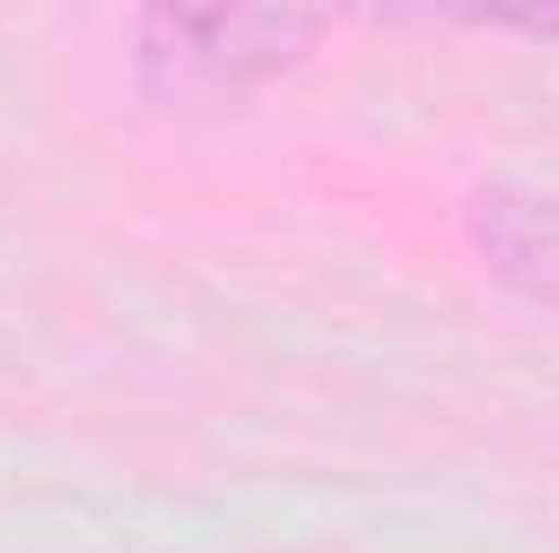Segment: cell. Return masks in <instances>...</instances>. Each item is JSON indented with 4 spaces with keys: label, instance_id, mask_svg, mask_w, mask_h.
<instances>
[{
    "label": "cell",
    "instance_id": "2",
    "mask_svg": "<svg viewBox=\"0 0 559 553\" xmlns=\"http://www.w3.org/2000/svg\"><path fill=\"white\" fill-rule=\"evenodd\" d=\"M475 228H481V248H488L495 274H508L527 299L559 313V215L554 209L527 202V196H481Z\"/></svg>",
    "mask_w": 559,
    "mask_h": 553
},
{
    "label": "cell",
    "instance_id": "1",
    "mask_svg": "<svg viewBox=\"0 0 559 553\" xmlns=\"http://www.w3.org/2000/svg\"><path fill=\"white\" fill-rule=\"evenodd\" d=\"M312 39L306 13H150L138 59L169 92H241Z\"/></svg>",
    "mask_w": 559,
    "mask_h": 553
}]
</instances>
